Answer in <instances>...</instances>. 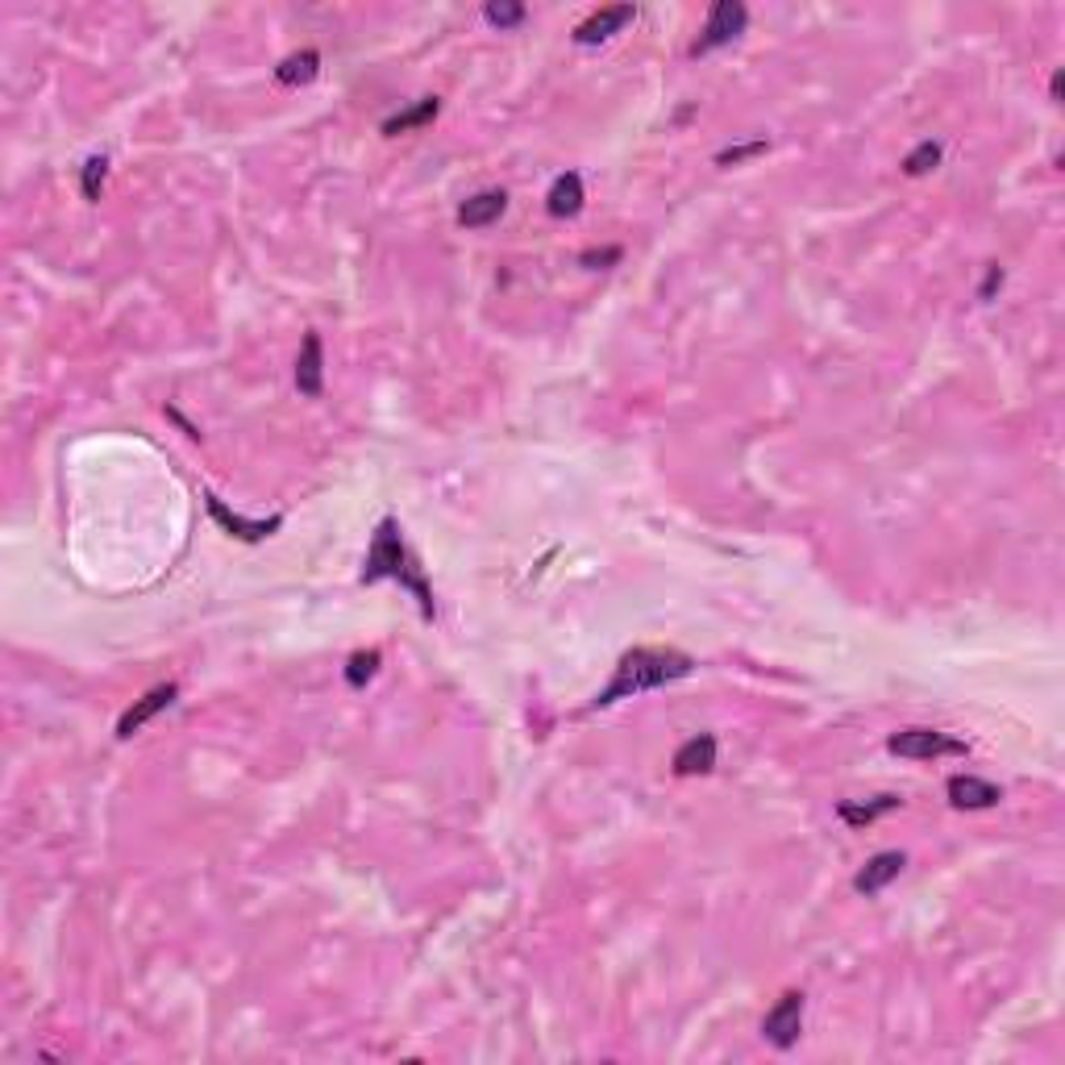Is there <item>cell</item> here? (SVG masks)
<instances>
[{"instance_id": "cell-25", "label": "cell", "mask_w": 1065, "mask_h": 1065, "mask_svg": "<svg viewBox=\"0 0 1065 1065\" xmlns=\"http://www.w3.org/2000/svg\"><path fill=\"white\" fill-rule=\"evenodd\" d=\"M1048 92H1053V101H1062V71L1053 75V84H1048Z\"/></svg>"}, {"instance_id": "cell-12", "label": "cell", "mask_w": 1065, "mask_h": 1065, "mask_svg": "<svg viewBox=\"0 0 1065 1065\" xmlns=\"http://www.w3.org/2000/svg\"><path fill=\"white\" fill-rule=\"evenodd\" d=\"M716 766V737L712 733H700V737L683 741L671 757V771L679 778H695V774H707Z\"/></svg>"}, {"instance_id": "cell-9", "label": "cell", "mask_w": 1065, "mask_h": 1065, "mask_svg": "<svg viewBox=\"0 0 1065 1065\" xmlns=\"http://www.w3.org/2000/svg\"><path fill=\"white\" fill-rule=\"evenodd\" d=\"M945 790H949V804H953V808H962V811L995 808L999 799H1003V790H999L995 783L979 778V774H953Z\"/></svg>"}, {"instance_id": "cell-11", "label": "cell", "mask_w": 1065, "mask_h": 1065, "mask_svg": "<svg viewBox=\"0 0 1065 1065\" xmlns=\"http://www.w3.org/2000/svg\"><path fill=\"white\" fill-rule=\"evenodd\" d=\"M903 866H908V858H903L899 849H887V854H875V858L866 861V866H861L858 875H854V891L866 895V899H870V895H878V891H887V887H891L895 878L903 875Z\"/></svg>"}, {"instance_id": "cell-16", "label": "cell", "mask_w": 1065, "mask_h": 1065, "mask_svg": "<svg viewBox=\"0 0 1065 1065\" xmlns=\"http://www.w3.org/2000/svg\"><path fill=\"white\" fill-rule=\"evenodd\" d=\"M317 71H321V54L300 51V54H288V59L279 63L276 80L283 87H300V84H312V80H317Z\"/></svg>"}, {"instance_id": "cell-21", "label": "cell", "mask_w": 1065, "mask_h": 1065, "mask_svg": "<svg viewBox=\"0 0 1065 1065\" xmlns=\"http://www.w3.org/2000/svg\"><path fill=\"white\" fill-rule=\"evenodd\" d=\"M483 21H487V25H496V30H516V25L525 21V4H516V0L487 4V9H483Z\"/></svg>"}, {"instance_id": "cell-5", "label": "cell", "mask_w": 1065, "mask_h": 1065, "mask_svg": "<svg viewBox=\"0 0 1065 1065\" xmlns=\"http://www.w3.org/2000/svg\"><path fill=\"white\" fill-rule=\"evenodd\" d=\"M799 1032H804V991H787L762 1020V1036L774 1048H795Z\"/></svg>"}, {"instance_id": "cell-22", "label": "cell", "mask_w": 1065, "mask_h": 1065, "mask_svg": "<svg viewBox=\"0 0 1065 1065\" xmlns=\"http://www.w3.org/2000/svg\"><path fill=\"white\" fill-rule=\"evenodd\" d=\"M766 151H771V142H766V138L741 142V146H728V151H721V155H716V167H741V163L766 155Z\"/></svg>"}, {"instance_id": "cell-4", "label": "cell", "mask_w": 1065, "mask_h": 1065, "mask_svg": "<svg viewBox=\"0 0 1065 1065\" xmlns=\"http://www.w3.org/2000/svg\"><path fill=\"white\" fill-rule=\"evenodd\" d=\"M887 749L895 757H911V762H932V757H965L970 745L958 737H949L941 728H903L887 737Z\"/></svg>"}, {"instance_id": "cell-20", "label": "cell", "mask_w": 1065, "mask_h": 1065, "mask_svg": "<svg viewBox=\"0 0 1065 1065\" xmlns=\"http://www.w3.org/2000/svg\"><path fill=\"white\" fill-rule=\"evenodd\" d=\"M104 179H108V158L104 155H92L84 163V172H80V192H84V200H101V192H104Z\"/></svg>"}, {"instance_id": "cell-23", "label": "cell", "mask_w": 1065, "mask_h": 1065, "mask_svg": "<svg viewBox=\"0 0 1065 1065\" xmlns=\"http://www.w3.org/2000/svg\"><path fill=\"white\" fill-rule=\"evenodd\" d=\"M620 255H624L620 246H608V250H583V255H579V262L596 271V267H612V262H620Z\"/></svg>"}, {"instance_id": "cell-13", "label": "cell", "mask_w": 1065, "mask_h": 1065, "mask_svg": "<svg viewBox=\"0 0 1065 1065\" xmlns=\"http://www.w3.org/2000/svg\"><path fill=\"white\" fill-rule=\"evenodd\" d=\"M504 208H508V196L499 188L475 192L471 200L458 205V225H463V229H487V225H496L499 217H504Z\"/></svg>"}, {"instance_id": "cell-17", "label": "cell", "mask_w": 1065, "mask_h": 1065, "mask_svg": "<svg viewBox=\"0 0 1065 1065\" xmlns=\"http://www.w3.org/2000/svg\"><path fill=\"white\" fill-rule=\"evenodd\" d=\"M899 804H903V799H895V795H878V799H870V804H841L837 816H841L849 828H866V825H875L878 816L895 811Z\"/></svg>"}, {"instance_id": "cell-15", "label": "cell", "mask_w": 1065, "mask_h": 1065, "mask_svg": "<svg viewBox=\"0 0 1065 1065\" xmlns=\"http://www.w3.org/2000/svg\"><path fill=\"white\" fill-rule=\"evenodd\" d=\"M437 113H442V101H437V96H421L413 108H404V113H395V117L383 121V134H387V138H400V134H409V130L430 125Z\"/></svg>"}, {"instance_id": "cell-14", "label": "cell", "mask_w": 1065, "mask_h": 1065, "mask_svg": "<svg viewBox=\"0 0 1065 1065\" xmlns=\"http://www.w3.org/2000/svg\"><path fill=\"white\" fill-rule=\"evenodd\" d=\"M583 200H587V192H583V175L579 172H562L558 179L550 184V196H546V213L550 217H579L583 213Z\"/></svg>"}, {"instance_id": "cell-18", "label": "cell", "mask_w": 1065, "mask_h": 1065, "mask_svg": "<svg viewBox=\"0 0 1065 1065\" xmlns=\"http://www.w3.org/2000/svg\"><path fill=\"white\" fill-rule=\"evenodd\" d=\"M379 662H383V658H379V650L354 653V658L345 662V683H350L354 691H362V687H366V683H371V679L379 674Z\"/></svg>"}, {"instance_id": "cell-7", "label": "cell", "mask_w": 1065, "mask_h": 1065, "mask_svg": "<svg viewBox=\"0 0 1065 1065\" xmlns=\"http://www.w3.org/2000/svg\"><path fill=\"white\" fill-rule=\"evenodd\" d=\"M175 695H179L175 683H158L155 691H146L142 700H134V707H125V716L117 721V741H130L134 733H142L158 712H167L175 704Z\"/></svg>"}, {"instance_id": "cell-1", "label": "cell", "mask_w": 1065, "mask_h": 1065, "mask_svg": "<svg viewBox=\"0 0 1065 1065\" xmlns=\"http://www.w3.org/2000/svg\"><path fill=\"white\" fill-rule=\"evenodd\" d=\"M695 671V658L679 650H658V645H637L617 662V674L612 683L591 700V712H603V707L620 704V700H633L641 691L666 687V683H679Z\"/></svg>"}, {"instance_id": "cell-24", "label": "cell", "mask_w": 1065, "mask_h": 1065, "mask_svg": "<svg viewBox=\"0 0 1065 1065\" xmlns=\"http://www.w3.org/2000/svg\"><path fill=\"white\" fill-rule=\"evenodd\" d=\"M999 288H1003V267H999V262H991V267H986V279H982V288H979L982 304H991Z\"/></svg>"}, {"instance_id": "cell-6", "label": "cell", "mask_w": 1065, "mask_h": 1065, "mask_svg": "<svg viewBox=\"0 0 1065 1065\" xmlns=\"http://www.w3.org/2000/svg\"><path fill=\"white\" fill-rule=\"evenodd\" d=\"M205 508H208V516L221 525L229 537H238V541H267L271 532H279L283 529V516H267V520H246L241 513H229L225 508V499H217L213 492H205Z\"/></svg>"}, {"instance_id": "cell-2", "label": "cell", "mask_w": 1065, "mask_h": 1065, "mask_svg": "<svg viewBox=\"0 0 1065 1065\" xmlns=\"http://www.w3.org/2000/svg\"><path fill=\"white\" fill-rule=\"evenodd\" d=\"M383 579H395L404 591H413V600L421 603V617L433 620V587L425 579V567L413 558V550L404 546L400 537V520L395 516H383L379 520L375 537H371V550H366V562H362V583H383Z\"/></svg>"}, {"instance_id": "cell-8", "label": "cell", "mask_w": 1065, "mask_h": 1065, "mask_svg": "<svg viewBox=\"0 0 1065 1065\" xmlns=\"http://www.w3.org/2000/svg\"><path fill=\"white\" fill-rule=\"evenodd\" d=\"M296 392L304 400H317L325 392V350H321V333H304L300 359H296Z\"/></svg>"}, {"instance_id": "cell-19", "label": "cell", "mask_w": 1065, "mask_h": 1065, "mask_svg": "<svg viewBox=\"0 0 1065 1065\" xmlns=\"http://www.w3.org/2000/svg\"><path fill=\"white\" fill-rule=\"evenodd\" d=\"M941 142H920L916 151H908V158H903V175H928L932 167H941Z\"/></svg>"}, {"instance_id": "cell-3", "label": "cell", "mask_w": 1065, "mask_h": 1065, "mask_svg": "<svg viewBox=\"0 0 1065 1065\" xmlns=\"http://www.w3.org/2000/svg\"><path fill=\"white\" fill-rule=\"evenodd\" d=\"M745 25H749V9H745L741 0H716V4L707 9V21L704 30H700V38L691 42V59H704V54L737 42V38L745 34Z\"/></svg>"}, {"instance_id": "cell-10", "label": "cell", "mask_w": 1065, "mask_h": 1065, "mask_svg": "<svg viewBox=\"0 0 1065 1065\" xmlns=\"http://www.w3.org/2000/svg\"><path fill=\"white\" fill-rule=\"evenodd\" d=\"M633 18H637V4L600 9V13H591L583 25H575V42H579V46H600V42H608L612 34H620Z\"/></svg>"}]
</instances>
